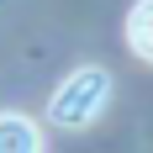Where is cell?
Returning <instances> with one entry per match:
<instances>
[{"instance_id": "obj_1", "label": "cell", "mask_w": 153, "mask_h": 153, "mask_svg": "<svg viewBox=\"0 0 153 153\" xmlns=\"http://www.w3.org/2000/svg\"><path fill=\"white\" fill-rule=\"evenodd\" d=\"M111 100V69L100 63H85L74 74L63 79L53 100H48V127H63V132H79V127H90Z\"/></svg>"}, {"instance_id": "obj_3", "label": "cell", "mask_w": 153, "mask_h": 153, "mask_svg": "<svg viewBox=\"0 0 153 153\" xmlns=\"http://www.w3.org/2000/svg\"><path fill=\"white\" fill-rule=\"evenodd\" d=\"M127 48L143 63H153V0H137L132 5V16H127Z\"/></svg>"}, {"instance_id": "obj_2", "label": "cell", "mask_w": 153, "mask_h": 153, "mask_svg": "<svg viewBox=\"0 0 153 153\" xmlns=\"http://www.w3.org/2000/svg\"><path fill=\"white\" fill-rule=\"evenodd\" d=\"M37 148H42L37 122L21 116V111H5L0 116V153H37Z\"/></svg>"}]
</instances>
